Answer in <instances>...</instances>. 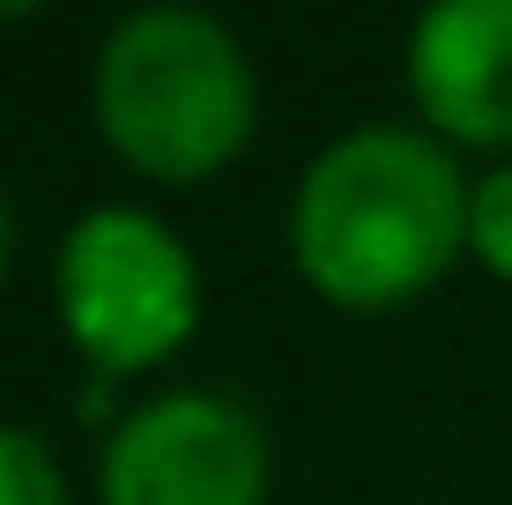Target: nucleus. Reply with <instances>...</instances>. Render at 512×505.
Listing matches in <instances>:
<instances>
[{
	"label": "nucleus",
	"mask_w": 512,
	"mask_h": 505,
	"mask_svg": "<svg viewBox=\"0 0 512 505\" xmlns=\"http://www.w3.org/2000/svg\"><path fill=\"white\" fill-rule=\"evenodd\" d=\"M52 305L67 342L97 379H127L186 350L201 327V268L164 216L134 201H97L60 231Z\"/></svg>",
	"instance_id": "7ed1b4c3"
},
{
	"label": "nucleus",
	"mask_w": 512,
	"mask_h": 505,
	"mask_svg": "<svg viewBox=\"0 0 512 505\" xmlns=\"http://www.w3.org/2000/svg\"><path fill=\"white\" fill-rule=\"evenodd\" d=\"M97 505H268V431L223 387H171L119 409Z\"/></svg>",
	"instance_id": "20e7f679"
},
{
	"label": "nucleus",
	"mask_w": 512,
	"mask_h": 505,
	"mask_svg": "<svg viewBox=\"0 0 512 505\" xmlns=\"http://www.w3.org/2000/svg\"><path fill=\"white\" fill-rule=\"evenodd\" d=\"M0 505H67L60 454L23 424H0Z\"/></svg>",
	"instance_id": "423d86ee"
},
{
	"label": "nucleus",
	"mask_w": 512,
	"mask_h": 505,
	"mask_svg": "<svg viewBox=\"0 0 512 505\" xmlns=\"http://www.w3.org/2000/svg\"><path fill=\"white\" fill-rule=\"evenodd\" d=\"M468 253L483 260L490 275L512 283V156L498 171H483L468 194Z\"/></svg>",
	"instance_id": "0eeeda50"
},
{
	"label": "nucleus",
	"mask_w": 512,
	"mask_h": 505,
	"mask_svg": "<svg viewBox=\"0 0 512 505\" xmlns=\"http://www.w3.org/2000/svg\"><path fill=\"white\" fill-rule=\"evenodd\" d=\"M90 112L112 156L156 186H201L253 142L260 75L201 8H127L97 38Z\"/></svg>",
	"instance_id": "f03ea898"
},
{
	"label": "nucleus",
	"mask_w": 512,
	"mask_h": 505,
	"mask_svg": "<svg viewBox=\"0 0 512 505\" xmlns=\"http://www.w3.org/2000/svg\"><path fill=\"white\" fill-rule=\"evenodd\" d=\"M0 275H8V201H0Z\"/></svg>",
	"instance_id": "6e6552de"
},
{
	"label": "nucleus",
	"mask_w": 512,
	"mask_h": 505,
	"mask_svg": "<svg viewBox=\"0 0 512 505\" xmlns=\"http://www.w3.org/2000/svg\"><path fill=\"white\" fill-rule=\"evenodd\" d=\"M475 179L431 127H349L297 171L290 260L327 305L394 312L468 253Z\"/></svg>",
	"instance_id": "f257e3e1"
},
{
	"label": "nucleus",
	"mask_w": 512,
	"mask_h": 505,
	"mask_svg": "<svg viewBox=\"0 0 512 505\" xmlns=\"http://www.w3.org/2000/svg\"><path fill=\"white\" fill-rule=\"evenodd\" d=\"M409 97L438 142L512 149V0H438L409 23Z\"/></svg>",
	"instance_id": "39448f33"
}]
</instances>
